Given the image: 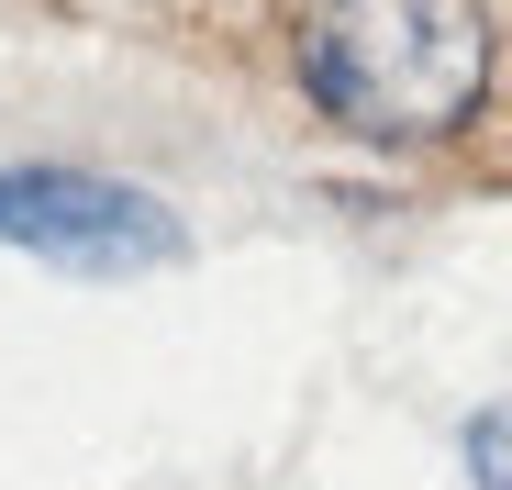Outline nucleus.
<instances>
[{"instance_id":"nucleus-1","label":"nucleus","mask_w":512,"mask_h":490,"mask_svg":"<svg viewBox=\"0 0 512 490\" xmlns=\"http://www.w3.org/2000/svg\"><path fill=\"white\" fill-rule=\"evenodd\" d=\"M301 90L379 145L457 134L490 90V0H301Z\"/></svg>"},{"instance_id":"nucleus-3","label":"nucleus","mask_w":512,"mask_h":490,"mask_svg":"<svg viewBox=\"0 0 512 490\" xmlns=\"http://www.w3.org/2000/svg\"><path fill=\"white\" fill-rule=\"evenodd\" d=\"M479 490H512V413L479 424Z\"/></svg>"},{"instance_id":"nucleus-2","label":"nucleus","mask_w":512,"mask_h":490,"mask_svg":"<svg viewBox=\"0 0 512 490\" xmlns=\"http://www.w3.org/2000/svg\"><path fill=\"white\" fill-rule=\"evenodd\" d=\"M0 245H45V257H78V268H145V257H179V223L112 179H56V168L23 179L12 168L0 179Z\"/></svg>"}]
</instances>
